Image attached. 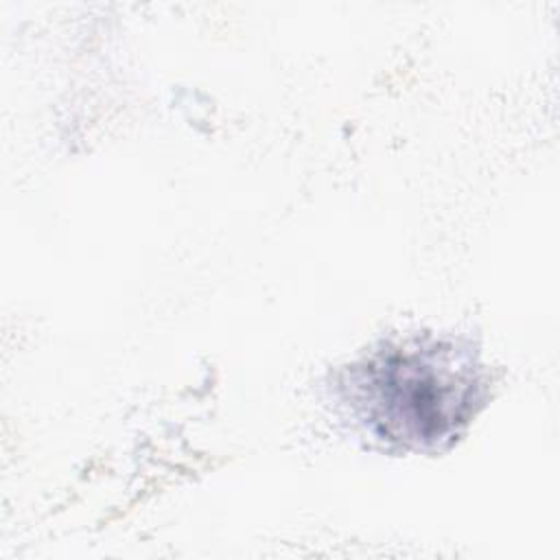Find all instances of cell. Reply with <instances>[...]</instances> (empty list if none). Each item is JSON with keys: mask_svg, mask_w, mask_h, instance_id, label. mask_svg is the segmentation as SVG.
<instances>
[{"mask_svg": "<svg viewBox=\"0 0 560 560\" xmlns=\"http://www.w3.org/2000/svg\"><path fill=\"white\" fill-rule=\"evenodd\" d=\"M370 418L400 440H438L462 418L470 385L433 352L392 354L370 368Z\"/></svg>", "mask_w": 560, "mask_h": 560, "instance_id": "1", "label": "cell"}]
</instances>
